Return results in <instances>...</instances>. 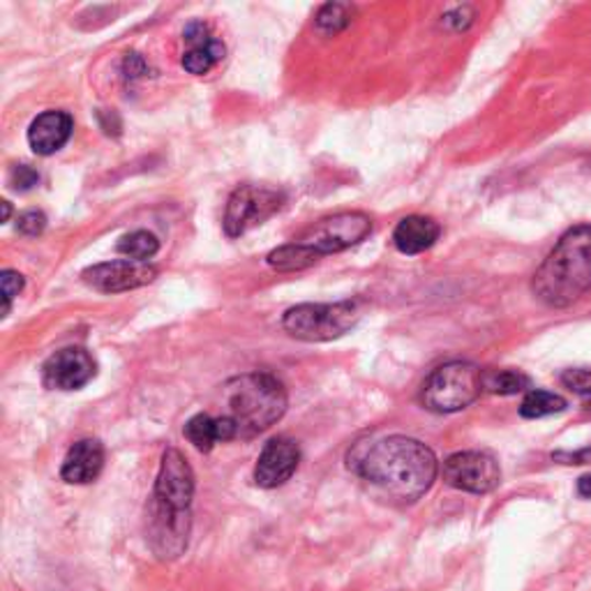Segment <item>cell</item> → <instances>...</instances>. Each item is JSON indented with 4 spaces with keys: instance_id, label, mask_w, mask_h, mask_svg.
Here are the masks:
<instances>
[{
    "instance_id": "cell-5",
    "label": "cell",
    "mask_w": 591,
    "mask_h": 591,
    "mask_svg": "<svg viewBox=\"0 0 591 591\" xmlns=\"http://www.w3.org/2000/svg\"><path fill=\"white\" fill-rule=\"evenodd\" d=\"M361 305L357 300L342 303H303L282 317V328L303 342L338 340L359 324Z\"/></svg>"
},
{
    "instance_id": "cell-24",
    "label": "cell",
    "mask_w": 591,
    "mask_h": 591,
    "mask_svg": "<svg viewBox=\"0 0 591 591\" xmlns=\"http://www.w3.org/2000/svg\"><path fill=\"white\" fill-rule=\"evenodd\" d=\"M561 384L576 395L591 397V370H566L561 374Z\"/></svg>"
},
{
    "instance_id": "cell-9",
    "label": "cell",
    "mask_w": 591,
    "mask_h": 591,
    "mask_svg": "<svg viewBox=\"0 0 591 591\" xmlns=\"http://www.w3.org/2000/svg\"><path fill=\"white\" fill-rule=\"evenodd\" d=\"M444 481L462 492L488 494L502 483V469L490 453L462 451L446 458Z\"/></svg>"
},
{
    "instance_id": "cell-2",
    "label": "cell",
    "mask_w": 591,
    "mask_h": 591,
    "mask_svg": "<svg viewBox=\"0 0 591 591\" xmlns=\"http://www.w3.org/2000/svg\"><path fill=\"white\" fill-rule=\"evenodd\" d=\"M591 289V225L566 231L532 280L534 296L550 307H569Z\"/></svg>"
},
{
    "instance_id": "cell-27",
    "label": "cell",
    "mask_w": 591,
    "mask_h": 591,
    "mask_svg": "<svg viewBox=\"0 0 591 591\" xmlns=\"http://www.w3.org/2000/svg\"><path fill=\"white\" fill-rule=\"evenodd\" d=\"M183 37H185L187 44H190V50H195V46H206V44L212 40L208 26H206V23H201V21L190 23V26L185 29Z\"/></svg>"
},
{
    "instance_id": "cell-20",
    "label": "cell",
    "mask_w": 591,
    "mask_h": 591,
    "mask_svg": "<svg viewBox=\"0 0 591 591\" xmlns=\"http://www.w3.org/2000/svg\"><path fill=\"white\" fill-rule=\"evenodd\" d=\"M566 409V400L557 393L534 388L525 395L523 405H519V414L525 418H546L552 414H559Z\"/></svg>"
},
{
    "instance_id": "cell-13",
    "label": "cell",
    "mask_w": 591,
    "mask_h": 591,
    "mask_svg": "<svg viewBox=\"0 0 591 591\" xmlns=\"http://www.w3.org/2000/svg\"><path fill=\"white\" fill-rule=\"evenodd\" d=\"M298 462H300L298 444L289 437H275L264 446L262 456L256 460L254 481L259 488L266 490L285 485L296 474Z\"/></svg>"
},
{
    "instance_id": "cell-26",
    "label": "cell",
    "mask_w": 591,
    "mask_h": 591,
    "mask_svg": "<svg viewBox=\"0 0 591 591\" xmlns=\"http://www.w3.org/2000/svg\"><path fill=\"white\" fill-rule=\"evenodd\" d=\"M3 317L10 315L12 307V298L19 296V292L23 289V275L17 271H3Z\"/></svg>"
},
{
    "instance_id": "cell-29",
    "label": "cell",
    "mask_w": 591,
    "mask_h": 591,
    "mask_svg": "<svg viewBox=\"0 0 591 591\" xmlns=\"http://www.w3.org/2000/svg\"><path fill=\"white\" fill-rule=\"evenodd\" d=\"M123 73L128 79H139L149 73V65L139 54H128L125 63H123Z\"/></svg>"
},
{
    "instance_id": "cell-4",
    "label": "cell",
    "mask_w": 591,
    "mask_h": 591,
    "mask_svg": "<svg viewBox=\"0 0 591 591\" xmlns=\"http://www.w3.org/2000/svg\"><path fill=\"white\" fill-rule=\"evenodd\" d=\"M483 393V372L467 361L444 363L420 386V405L435 414H456Z\"/></svg>"
},
{
    "instance_id": "cell-15",
    "label": "cell",
    "mask_w": 591,
    "mask_h": 591,
    "mask_svg": "<svg viewBox=\"0 0 591 591\" xmlns=\"http://www.w3.org/2000/svg\"><path fill=\"white\" fill-rule=\"evenodd\" d=\"M75 121L65 111H44L29 128V144L37 155H54L73 136Z\"/></svg>"
},
{
    "instance_id": "cell-21",
    "label": "cell",
    "mask_w": 591,
    "mask_h": 591,
    "mask_svg": "<svg viewBox=\"0 0 591 591\" xmlns=\"http://www.w3.org/2000/svg\"><path fill=\"white\" fill-rule=\"evenodd\" d=\"M529 386H532L529 376L517 370L483 372V391H490V393L515 395V393H525Z\"/></svg>"
},
{
    "instance_id": "cell-19",
    "label": "cell",
    "mask_w": 591,
    "mask_h": 591,
    "mask_svg": "<svg viewBox=\"0 0 591 591\" xmlns=\"http://www.w3.org/2000/svg\"><path fill=\"white\" fill-rule=\"evenodd\" d=\"M118 254H123L128 259H132V262H149V259H153L160 250V241L155 239V236L151 231H132V233H125L121 241H118L116 245Z\"/></svg>"
},
{
    "instance_id": "cell-3",
    "label": "cell",
    "mask_w": 591,
    "mask_h": 591,
    "mask_svg": "<svg viewBox=\"0 0 591 591\" xmlns=\"http://www.w3.org/2000/svg\"><path fill=\"white\" fill-rule=\"evenodd\" d=\"M229 418L241 439H252L266 433L287 412V388L269 372H250L231 380L225 386Z\"/></svg>"
},
{
    "instance_id": "cell-25",
    "label": "cell",
    "mask_w": 591,
    "mask_h": 591,
    "mask_svg": "<svg viewBox=\"0 0 591 591\" xmlns=\"http://www.w3.org/2000/svg\"><path fill=\"white\" fill-rule=\"evenodd\" d=\"M17 229L23 236H40L46 229V216L42 210H26L17 218Z\"/></svg>"
},
{
    "instance_id": "cell-17",
    "label": "cell",
    "mask_w": 591,
    "mask_h": 591,
    "mask_svg": "<svg viewBox=\"0 0 591 591\" xmlns=\"http://www.w3.org/2000/svg\"><path fill=\"white\" fill-rule=\"evenodd\" d=\"M183 433L187 441H190L201 453H210L212 446H216L218 441H231L239 437V433H236V425L229 416L212 418L210 414L193 416L185 423Z\"/></svg>"
},
{
    "instance_id": "cell-23",
    "label": "cell",
    "mask_w": 591,
    "mask_h": 591,
    "mask_svg": "<svg viewBox=\"0 0 591 591\" xmlns=\"http://www.w3.org/2000/svg\"><path fill=\"white\" fill-rule=\"evenodd\" d=\"M40 183V174L29 164H14L10 172V185L17 193H29Z\"/></svg>"
},
{
    "instance_id": "cell-11",
    "label": "cell",
    "mask_w": 591,
    "mask_h": 591,
    "mask_svg": "<svg viewBox=\"0 0 591 591\" xmlns=\"http://www.w3.org/2000/svg\"><path fill=\"white\" fill-rule=\"evenodd\" d=\"M98 365L81 347H67L52 353L42 365V384L52 391H79L92 376Z\"/></svg>"
},
{
    "instance_id": "cell-16",
    "label": "cell",
    "mask_w": 591,
    "mask_h": 591,
    "mask_svg": "<svg viewBox=\"0 0 591 591\" xmlns=\"http://www.w3.org/2000/svg\"><path fill=\"white\" fill-rule=\"evenodd\" d=\"M441 227L433 218L423 216H409L405 220H400L397 227L393 229V245L402 254H420L425 250H430L439 241Z\"/></svg>"
},
{
    "instance_id": "cell-6",
    "label": "cell",
    "mask_w": 591,
    "mask_h": 591,
    "mask_svg": "<svg viewBox=\"0 0 591 591\" xmlns=\"http://www.w3.org/2000/svg\"><path fill=\"white\" fill-rule=\"evenodd\" d=\"M372 231V220L365 212L349 210V212H338V216H330L313 225L305 233H300L294 243H298L303 250L310 252L317 262L324 254H333L349 250L353 245H359L365 241Z\"/></svg>"
},
{
    "instance_id": "cell-10",
    "label": "cell",
    "mask_w": 591,
    "mask_h": 591,
    "mask_svg": "<svg viewBox=\"0 0 591 591\" xmlns=\"http://www.w3.org/2000/svg\"><path fill=\"white\" fill-rule=\"evenodd\" d=\"M195 496V471L187 464L185 456L176 448H167L160 462L157 481L151 500L167 504L178 511H190Z\"/></svg>"
},
{
    "instance_id": "cell-28",
    "label": "cell",
    "mask_w": 591,
    "mask_h": 591,
    "mask_svg": "<svg viewBox=\"0 0 591 591\" xmlns=\"http://www.w3.org/2000/svg\"><path fill=\"white\" fill-rule=\"evenodd\" d=\"M471 21H474V10L471 8H458L444 17L446 26H453L456 31H464Z\"/></svg>"
},
{
    "instance_id": "cell-12",
    "label": "cell",
    "mask_w": 591,
    "mask_h": 591,
    "mask_svg": "<svg viewBox=\"0 0 591 591\" xmlns=\"http://www.w3.org/2000/svg\"><path fill=\"white\" fill-rule=\"evenodd\" d=\"M84 282L96 292L102 294H118L130 292L136 287L151 285L157 277V269L149 262H132V259H118V262H107L90 266L81 273Z\"/></svg>"
},
{
    "instance_id": "cell-22",
    "label": "cell",
    "mask_w": 591,
    "mask_h": 591,
    "mask_svg": "<svg viewBox=\"0 0 591 591\" xmlns=\"http://www.w3.org/2000/svg\"><path fill=\"white\" fill-rule=\"evenodd\" d=\"M315 23L321 35H338L351 23V8L342 3H328L319 10Z\"/></svg>"
},
{
    "instance_id": "cell-30",
    "label": "cell",
    "mask_w": 591,
    "mask_h": 591,
    "mask_svg": "<svg viewBox=\"0 0 591 591\" xmlns=\"http://www.w3.org/2000/svg\"><path fill=\"white\" fill-rule=\"evenodd\" d=\"M578 494L584 496V500H591V474H587L578 481Z\"/></svg>"
},
{
    "instance_id": "cell-18",
    "label": "cell",
    "mask_w": 591,
    "mask_h": 591,
    "mask_svg": "<svg viewBox=\"0 0 591 591\" xmlns=\"http://www.w3.org/2000/svg\"><path fill=\"white\" fill-rule=\"evenodd\" d=\"M227 50H225V44L218 40V37H212L206 46H195V50H187L183 54V67L187 69V73L190 75H206L208 69H212V65L220 63L225 58Z\"/></svg>"
},
{
    "instance_id": "cell-31",
    "label": "cell",
    "mask_w": 591,
    "mask_h": 591,
    "mask_svg": "<svg viewBox=\"0 0 591 591\" xmlns=\"http://www.w3.org/2000/svg\"><path fill=\"white\" fill-rule=\"evenodd\" d=\"M0 206H3V222H8V220H10V212H12L10 201H3V204H0Z\"/></svg>"
},
{
    "instance_id": "cell-7",
    "label": "cell",
    "mask_w": 591,
    "mask_h": 591,
    "mask_svg": "<svg viewBox=\"0 0 591 591\" xmlns=\"http://www.w3.org/2000/svg\"><path fill=\"white\" fill-rule=\"evenodd\" d=\"M282 204H285V195L282 193L259 185H241L227 201L222 220L225 233L229 239H239V236L248 233L256 225H264L271 216H275Z\"/></svg>"
},
{
    "instance_id": "cell-8",
    "label": "cell",
    "mask_w": 591,
    "mask_h": 591,
    "mask_svg": "<svg viewBox=\"0 0 591 591\" xmlns=\"http://www.w3.org/2000/svg\"><path fill=\"white\" fill-rule=\"evenodd\" d=\"M193 529V513L178 511L151 500L149 506V546L162 561H174L187 550Z\"/></svg>"
},
{
    "instance_id": "cell-1",
    "label": "cell",
    "mask_w": 591,
    "mask_h": 591,
    "mask_svg": "<svg viewBox=\"0 0 591 591\" xmlns=\"http://www.w3.org/2000/svg\"><path fill=\"white\" fill-rule=\"evenodd\" d=\"M349 467L357 474L397 502H418L437 481L439 462L430 446L412 437H384L359 444L349 453Z\"/></svg>"
},
{
    "instance_id": "cell-14",
    "label": "cell",
    "mask_w": 591,
    "mask_h": 591,
    "mask_svg": "<svg viewBox=\"0 0 591 591\" xmlns=\"http://www.w3.org/2000/svg\"><path fill=\"white\" fill-rule=\"evenodd\" d=\"M105 467V446L98 439H81L69 451L61 467V479L69 485H86L92 483Z\"/></svg>"
}]
</instances>
